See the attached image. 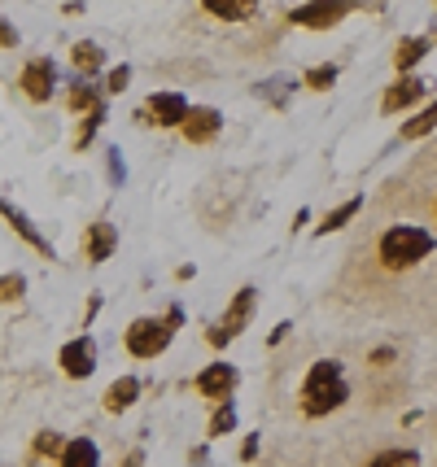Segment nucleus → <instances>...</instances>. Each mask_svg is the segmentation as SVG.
<instances>
[{"label":"nucleus","mask_w":437,"mask_h":467,"mask_svg":"<svg viewBox=\"0 0 437 467\" xmlns=\"http://www.w3.org/2000/svg\"><path fill=\"white\" fill-rule=\"evenodd\" d=\"M346 398H350V385H346L341 363H333V358L311 363L307 380H302V410H307L311 420H324V415H333Z\"/></svg>","instance_id":"obj_1"},{"label":"nucleus","mask_w":437,"mask_h":467,"mask_svg":"<svg viewBox=\"0 0 437 467\" xmlns=\"http://www.w3.org/2000/svg\"><path fill=\"white\" fill-rule=\"evenodd\" d=\"M433 244H437L433 232H424V227H416V223H398L380 236L376 254H380V266H385V271H411V266H420L433 254Z\"/></svg>","instance_id":"obj_2"},{"label":"nucleus","mask_w":437,"mask_h":467,"mask_svg":"<svg viewBox=\"0 0 437 467\" xmlns=\"http://www.w3.org/2000/svg\"><path fill=\"white\" fill-rule=\"evenodd\" d=\"M180 310H171L167 319H136V324L127 327V349L136 354V358H158L162 349L171 346V337H175V327H180Z\"/></svg>","instance_id":"obj_3"},{"label":"nucleus","mask_w":437,"mask_h":467,"mask_svg":"<svg viewBox=\"0 0 437 467\" xmlns=\"http://www.w3.org/2000/svg\"><path fill=\"white\" fill-rule=\"evenodd\" d=\"M250 319H254V288L245 285L241 293H236V297H232L228 310H224V319H219V324L206 332V341L214 349H224L228 341H236V337L245 332V324H250Z\"/></svg>","instance_id":"obj_4"},{"label":"nucleus","mask_w":437,"mask_h":467,"mask_svg":"<svg viewBox=\"0 0 437 467\" xmlns=\"http://www.w3.org/2000/svg\"><path fill=\"white\" fill-rule=\"evenodd\" d=\"M350 0H311V5H297L293 9V26H311V31H328L350 14Z\"/></svg>","instance_id":"obj_5"},{"label":"nucleus","mask_w":437,"mask_h":467,"mask_svg":"<svg viewBox=\"0 0 437 467\" xmlns=\"http://www.w3.org/2000/svg\"><path fill=\"white\" fill-rule=\"evenodd\" d=\"M140 119H145V122H158V127H184L188 101L180 97V92H153Z\"/></svg>","instance_id":"obj_6"},{"label":"nucleus","mask_w":437,"mask_h":467,"mask_svg":"<svg viewBox=\"0 0 437 467\" xmlns=\"http://www.w3.org/2000/svg\"><path fill=\"white\" fill-rule=\"evenodd\" d=\"M236 367L232 363H210L202 376H197V393L202 398H214V402H232V389H236Z\"/></svg>","instance_id":"obj_7"},{"label":"nucleus","mask_w":437,"mask_h":467,"mask_svg":"<svg viewBox=\"0 0 437 467\" xmlns=\"http://www.w3.org/2000/svg\"><path fill=\"white\" fill-rule=\"evenodd\" d=\"M92 367H97V346H92V337H75V341H66L62 346V371L70 376V380L92 376Z\"/></svg>","instance_id":"obj_8"},{"label":"nucleus","mask_w":437,"mask_h":467,"mask_svg":"<svg viewBox=\"0 0 437 467\" xmlns=\"http://www.w3.org/2000/svg\"><path fill=\"white\" fill-rule=\"evenodd\" d=\"M219 127H224V119H219V109H210V105H197V109H188L184 119V140L188 144H210L214 136H219Z\"/></svg>","instance_id":"obj_9"},{"label":"nucleus","mask_w":437,"mask_h":467,"mask_svg":"<svg viewBox=\"0 0 437 467\" xmlns=\"http://www.w3.org/2000/svg\"><path fill=\"white\" fill-rule=\"evenodd\" d=\"M53 83H57V70H53L48 57H36L22 70V92H26L31 101H48V97H53Z\"/></svg>","instance_id":"obj_10"},{"label":"nucleus","mask_w":437,"mask_h":467,"mask_svg":"<svg viewBox=\"0 0 437 467\" xmlns=\"http://www.w3.org/2000/svg\"><path fill=\"white\" fill-rule=\"evenodd\" d=\"M424 88H429V83L420 79V75H402V79H398L394 88L385 92V101H380V109H385V114H398V109H411V105H416L420 97H424Z\"/></svg>","instance_id":"obj_11"},{"label":"nucleus","mask_w":437,"mask_h":467,"mask_svg":"<svg viewBox=\"0 0 437 467\" xmlns=\"http://www.w3.org/2000/svg\"><path fill=\"white\" fill-rule=\"evenodd\" d=\"M114 244H119V232L109 223H92L88 227V236H84V254H88V263H105L109 254H114Z\"/></svg>","instance_id":"obj_12"},{"label":"nucleus","mask_w":437,"mask_h":467,"mask_svg":"<svg viewBox=\"0 0 437 467\" xmlns=\"http://www.w3.org/2000/svg\"><path fill=\"white\" fill-rule=\"evenodd\" d=\"M136 393H140V380L136 376H123V380H114V385L105 389V410H127L131 402H136Z\"/></svg>","instance_id":"obj_13"},{"label":"nucleus","mask_w":437,"mask_h":467,"mask_svg":"<svg viewBox=\"0 0 437 467\" xmlns=\"http://www.w3.org/2000/svg\"><path fill=\"white\" fill-rule=\"evenodd\" d=\"M214 18H224V22H245L258 9V0H202Z\"/></svg>","instance_id":"obj_14"},{"label":"nucleus","mask_w":437,"mask_h":467,"mask_svg":"<svg viewBox=\"0 0 437 467\" xmlns=\"http://www.w3.org/2000/svg\"><path fill=\"white\" fill-rule=\"evenodd\" d=\"M62 467H101V454H97V446L88 437H79V441H66Z\"/></svg>","instance_id":"obj_15"},{"label":"nucleus","mask_w":437,"mask_h":467,"mask_svg":"<svg viewBox=\"0 0 437 467\" xmlns=\"http://www.w3.org/2000/svg\"><path fill=\"white\" fill-rule=\"evenodd\" d=\"M359 210H363V197H350V202H341L337 210H328V214H324V223L315 227V236H328V232H337V227H346L354 214H359Z\"/></svg>","instance_id":"obj_16"},{"label":"nucleus","mask_w":437,"mask_h":467,"mask_svg":"<svg viewBox=\"0 0 437 467\" xmlns=\"http://www.w3.org/2000/svg\"><path fill=\"white\" fill-rule=\"evenodd\" d=\"M424 57H429V40H424V36H411V40H402V44H398L394 66L402 70V75H407V70H411L416 61H424Z\"/></svg>","instance_id":"obj_17"},{"label":"nucleus","mask_w":437,"mask_h":467,"mask_svg":"<svg viewBox=\"0 0 437 467\" xmlns=\"http://www.w3.org/2000/svg\"><path fill=\"white\" fill-rule=\"evenodd\" d=\"M429 131H437V101L424 105L411 122H402V140H424Z\"/></svg>","instance_id":"obj_18"},{"label":"nucleus","mask_w":437,"mask_h":467,"mask_svg":"<svg viewBox=\"0 0 437 467\" xmlns=\"http://www.w3.org/2000/svg\"><path fill=\"white\" fill-rule=\"evenodd\" d=\"M368 467H420V454L416 450H380Z\"/></svg>","instance_id":"obj_19"},{"label":"nucleus","mask_w":437,"mask_h":467,"mask_svg":"<svg viewBox=\"0 0 437 467\" xmlns=\"http://www.w3.org/2000/svg\"><path fill=\"white\" fill-rule=\"evenodd\" d=\"M232 428H236V407H232V402H219L214 420H210V437H228Z\"/></svg>","instance_id":"obj_20"},{"label":"nucleus","mask_w":437,"mask_h":467,"mask_svg":"<svg viewBox=\"0 0 437 467\" xmlns=\"http://www.w3.org/2000/svg\"><path fill=\"white\" fill-rule=\"evenodd\" d=\"M101 61H105V53L97 44H75V66H79V70L92 75V70H101Z\"/></svg>","instance_id":"obj_21"},{"label":"nucleus","mask_w":437,"mask_h":467,"mask_svg":"<svg viewBox=\"0 0 437 467\" xmlns=\"http://www.w3.org/2000/svg\"><path fill=\"white\" fill-rule=\"evenodd\" d=\"M302 83H307V88H315V92H328V88L337 83V66H311Z\"/></svg>","instance_id":"obj_22"},{"label":"nucleus","mask_w":437,"mask_h":467,"mask_svg":"<svg viewBox=\"0 0 437 467\" xmlns=\"http://www.w3.org/2000/svg\"><path fill=\"white\" fill-rule=\"evenodd\" d=\"M70 105H75V109H101L97 92H92V88H84V83H79V88L70 92Z\"/></svg>","instance_id":"obj_23"},{"label":"nucleus","mask_w":437,"mask_h":467,"mask_svg":"<svg viewBox=\"0 0 437 467\" xmlns=\"http://www.w3.org/2000/svg\"><path fill=\"white\" fill-rule=\"evenodd\" d=\"M22 297V275H0V302Z\"/></svg>","instance_id":"obj_24"},{"label":"nucleus","mask_w":437,"mask_h":467,"mask_svg":"<svg viewBox=\"0 0 437 467\" xmlns=\"http://www.w3.org/2000/svg\"><path fill=\"white\" fill-rule=\"evenodd\" d=\"M127 79H131V70H127V66H119V70H109V83H105V88H109V92H123Z\"/></svg>","instance_id":"obj_25"},{"label":"nucleus","mask_w":437,"mask_h":467,"mask_svg":"<svg viewBox=\"0 0 437 467\" xmlns=\"http://www.w3.org/2000/svg\"><path fill=\"white\" fill-rule=\"evenodd\" d=\"M36 446H40V454H57V450H66V446H62V437H57V432H53V437L44 432V437H40V441H36Z\"/></svg>","instance_id":"obj_26"},{"label":"nucleus","mask_w":437,"mask_h":467,"mask_svg":"<svg viewBox=\"0 0 437 467\" xmlns=\"http://www.w3.org/2000/svg\"><path fill=\"white\" fill-rule=\"evenodd\" d=\"M254 454H258V437H250V441L241 446V459H254Z\"/></svg>","instance_id":"obj_27"},{"label":"nucleus","mask_w":437,"mask_h":467,"mask_svg":"<svg viewBox=\"0 0 437 467\" xmlns=\"http://www.w3.org/2000/svg\"><path fill=\"white\" fill-rule=\"evenodd\" d=\"M0 44H18V36H14V31H9L5 22H0Z\"/></svg>","instance_id":"obj_28"},{"label":"nucleus","mask_w":437,"mask_h":467,"mask_svg":"<svg viewBox=\"0 0 437 467\" xmlns=\"http://www.w3.org/2000/svg\"><path fill=\"white\" fill-rule=\"evenodd\" d=\"M145 463V454H140V450H131V454H127V463L123 467H140Z\"/></svg>","instance_id":"obj_29"}]
</instances>
